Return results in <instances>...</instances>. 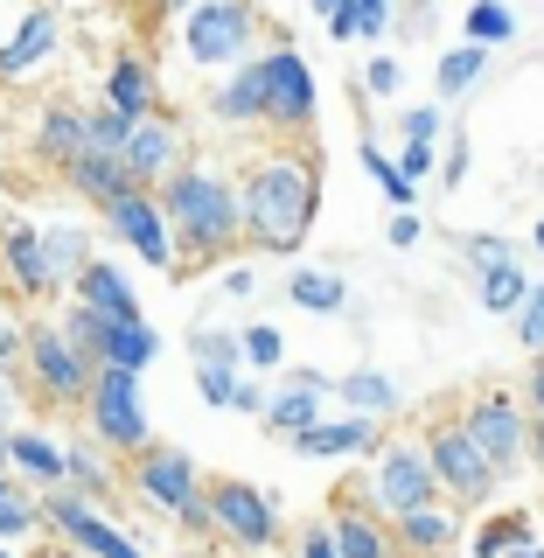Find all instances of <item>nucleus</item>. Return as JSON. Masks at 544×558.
Wrapping results in <instances>:
<instances>
[{
    "instance_id": "56",
    "label": "nucleus",
    "mask_w": 544,
    "mask_h": 558,
    "mask_svg": "<svg viewBox=\"0 0 544 558\" xmlns=\"http://www.w3.org/2000/svg\"><path fill=\"white\" fill-rule=\"evenodd\" d=\"M307 8H314V14H322V22H328V14H336V8H342V0H307Z\"/></svg>"
},
{
    "instance_id": "34",
    "label": "nucleus",
    "mask_w": 544,
    "mask_h": 558,
    "mask_svg": "<svg viewBox=\"0 0 544 558\" xmlns=\"http://www.w3.org/2000/svg\"><path fill=\"white\" fill-rule=\"evenodd\" d=\"M482 70H488V49L482 43H461V49H447V57H440L433 84H440V98H461V92H475Z\"/></svg>"
},
{
    "instance_id": "28",
    "label": "nucleus",
    "mask_w": 544,
    "mask_h": 558,
    "mask_svg": "<svg viewBox=\"0 0 544 558\" xmlns=\"http://www.w3.org/2000/svg\"><path fill=\"white\" fill-rule=\"evenodd\" d=\"M336 398H342V412H363V418H391L406 398H398V384L384 377V371H349L336 377Z\"/></svg>"
},
{
    "instance_id": "49",
    "label": "nucleus",
    "mask_w": 544,
    "mask_h": 558,
    "mask_svg": "<svg viewBox=\"0 0 544 558\" xmlns=\"http://www.w3.org/2000/svg\"><path fill=\"white\" fill-rule=\"evenodd\" d=\"M398 168H406L412 182H426V174H433V140H406V154H398Z\"/></svg>"
},
{
    "instance_id": "44",
    "label": "nucleus",
    "mask_w": 544,
    "mask_h": 558,
    "mask_svg": "<svg viewBox=\"0 0 544 558\" xmlns=\"http://www.w3.org/2000/svg\"><path fill=\"white\" fill-rule=\"evenodd\" d=\"M517 342L531 349V356H544V279L531 287V301L517 307Z\"/></svg>"
},
{
    "instance_id": "58",
    "label": "nucleus",
    "mask_w": 544,
    "mask_h": 558,
    "mask_svg": "<svg viewBox=\"0 0 544 558\" xmlns=\"http://www.w3.org/2000/svg\"><path fill=\"white\" fill-rule=\"evenodd\" d=\"M174 8H182V14H189V8H196V0H174Z\"/></svg>"
},
{
    "instance_id": "8",
    "label": "nucleus",
    "mask_w": 544,
    "mask_h": 558,
    "mask_svg": "<svg viewBox=\"0 0 544 558\" xmlns=\"http://www.w3.org/2000/svg\"><path fill=\"white\" fill-rule=\"evenodd\" d=\"M43 517H49V537H63V545H77L84 558H147L133 531H119L112 517L92 510V496H77V488H49L43 496Z\"/></svg>"
},
{
    "instance_id": "36",
    "label": "nucleus",
    "mask_w": 544,
    "mask_h": 558,
    "mask_svg": "<svg viewBox=\"0 0 544 558\" xmlns=\"http://www.w3.org/2000/svg\"><path fill=\"white\" fill-rule=\"evenodd\" d=\"M356 154H363V168H371V182L384 189V196H391L398 209H412V189H419V182H412V174H406V168H398V161H384V154L371 147V140H363V147H356Z\"/></svg>"
},
{
    "instance_id": "38",
    "label": "nucleus",
    "mask_w": 544,
    "mask_h": 558,
    "mask_svg": "<svg viewBox=\"0 0 544 558\" xmlns=\"http://www.w3.org/2000/svg\"><path fill=\"white\" fill-rule=\"evenodd\" d=\"M189 356L196 363H244V336H231V328H196V336H189Z\"/></svg>"
},
{
    "instance_id": "13",
    "label": "nucleus",
    "mask_w": 544,
    "mask_h": 558,
    "mask_svg": "<svg viewBox=\"0 0 544 558\" xmlns=\"http://www.w3.org/2000/svg\"><path fill=\"white\" fill-rule=\"evenodd\" d=\"M119 161H126V174H133L140 189H161L174 168H189V133L174 126V119L147 112L133 126V140H126V154H119Z\"/></svg>"
},
{
    "instance_id": "20",
    "label": "nucleus",
    "mask_w": 544,
    "mask_h": 558,
    "mask_svg": "<svg viewBox=\"0 0 544 558\" xmlns=\"http://www.w3.org/2000/svg\"><path fill=\"white\" fill-rule=\"evenodd\" d=\"M84 147H92V112H77V105H49V112L35 119V154H43V161L70 168Z\"/></svg>"
},
{
    "instance_id": "1",
    "label": "nucleus",
    "mask_w": 544,
    "mask_h": 558,
    "mask_svg": "<svg viewBox=\"0 0 544 558\" xmlns=\"http://www.w3.org/2000/svg\"><path fill=\"white\" fill-rule=\"evenodd\" d=\"M314 203H322V174L307 147H273L244 174V244L252 252L293 258L314 231Z\"/></svg>"
},
{
    "instance_id": "18",
    "label": "nucleus",
    "mask_w": 544,
    "mask_h": 558,
    "mask_svg": "<svg viewBox=\"0 0 544 558\" xmlns=\"http://www.w3.org/2000/svg\"><path fill=\"white\" fill-rule=\"evenodd\" d=\"M293 453H307V461H342V453H377V418L349 412V418H322V426H307Z\"/></svg>"
},
{
    "instance_id": "48",
    "label": "nucleus",
    "mask_w": 544,
    "mask_h": 558,
    "mask_svg": "<svg viewBox=\"0 0 544 558\" xmlns=\"http://www.w3.org/2000/svg\"><path fill=\"white\" fill-rule=\"evenodd\" d=\"M440 126H447L440 105H412L406 112V140H440Z\"/></svg>"
},
{
    "instance_id": "60",
    "label": "nucleus",
    "mask_w": 544,
    "mask_h": 558,
    "mask_svg": "<svg viewBox=\"0 0 544 558\" xmlns=\"http://www.w3.org/2000/svg\"><path fill=\"white\" fill-rule=\"evenodd\" d=\"M0 558H14V545H0Z\"/></svg>"
},
{
    "instance_id": "51",
    "label": "nucleus",
    "mask_w": 544,
    "mask_h": 558,
    "mask_svg": "<svg viewBox=\"0 0 544 558\" xmlns=\"http://www.w3.org/2000/svg\"><path fill=\"white\" fill-rule=\"evenodd\" d=\"M217 287L231 293V301H252V293H258V272H252V266H223V272H217Z\"/></svg>"
},
{
    "instance_id": "27",
    "label": "nucleus",
    "mask_w": 544,
    "mask_h": 558,
    "mask_svg": "<svg viewBox=\"0 0 544 558\" xmlns=\"http://www.w3.org/2000/svg\"><path fill=\"white\" fill-rule=\"evenodd\" d=\"M105 105L126 112V119H147L154 112V70L140 57H119L112 70H105Z\"/></svg>"
},
{
    "instance_id": "4",
    "label": "nucleus",
    "mask_w": 544,
    "mask_h": 558,
    "mask_svg": "<svg viewBox=\"0 0 544 558\" xmlns=\"http://www.w3.org/2000/svg\"><path fill=\"white\" fill-rule=\"evenodd\" d=\"M133 488H140L147 510H161L174 523H209V475L182 447H140L133 453Z\"/></svg>"
},
{
    "instance_id": "46",
    "label": "nucleus",
    "mask_w": 544,
    "mask_h": 558,
    "mask_svg": "<svg viewBox=\"0 0 544 558\" xmlns=\"http://www.w3.org/2000/svg\"><path fill=\"white\" fill-rule=\"evenodd\" d=\"M293 558H342L336 523H301V537H293Z\"/></svg>"
},
{
    "instance_id": "29",
    "label": "nucleus",
    "mask_w": 544,
    "mask_h": 558,
    "mask_svg": "<svg viewBox=\"0 0 544 558\" xmlns=\"http://www.w3.org/2000/svg\"><path fill=\"white\" fill-rule=\"evenodd\" d=\"M322 398H328V391H301V384H279L273 405H266V426L279 433V440H301L307 426H322Z\"/></svg>"
},
{
    "instance_id": "54",
    "label": "nucleus",
    "mask_w": 544,
    "mask_h": 558,
    "mask_svg": "<svg viewBox=\"0 0 544 558\" xmlns=\"http://www.w3.org/2000/svg\"><path fill=\"white\" fill-rule=\"evenodd\" d=\"M0 433H14V391H8V377H0Z\"/></svg>"
},
{
    "instance_id": "2",
    "label": "nucleus",
    "mask_w": 544,
    "mask_h": 558,
    "mask_svg": "<svg viewBox=\"0 0 544 558\" xmlns=\"http://www.w3.org/2000/svg\"><path fill=\"white\" fill-rule=\"evenodd\" d=\"M161 203H168L174 238H182L196 258H223V252L244 238V189H238L217 161L174 168L168 182H161Z\"/></svg>"
},
{
    "instance_id": "32",
    "label": "nucleus",
    "mask_w": 544,
    "mask_h": 558,
    "mask_svg": "<svg viewBox=\"0 0 544 558\" xmlns=\"http://www.w3.org/2000/svg\"><path fill=\"white\" fill-rule=\"evenodd\" d=\"M391 28V0H342L336 14H328V35H336V43H377V35Z\"/></svg>"
},
{
    "instance_id": "59",
    "label": "nucleus",
    "mask_w": 544,
    "mask_h": 558,
    "mask_svg": "<svg viewBox=\"0 0 544 558\" xmlns=\"http://www.w3.org/2000/svg\"><path fill=\"white\" fill-rule=\"evenodd\" d=\"M537 252H544V223H537Z\"/></svg>"
},
{
    "instance_id": "52",
    "label": "nucleus",
    "mask_w": 544,
    "mask_h": 558,
    "mask_svg": "<svg viewBox=\"0 0 544 558\" xmlns=\"http://www.w3.org/2000/svg\"><path fill=\"white\" fill-rule=\"evenodd\" d=\"M22 558H84L77 545H63V537H49V545H28Z\"/></svg>"
},
{
    "instance_id": "17",
    "label": "nucleus",
    "mask_w": 544,
    "mask_h": 558,
    "mask_svg": "<svg viewBox=\"0 0 544 558\" xmlns=\"http://www.w3.org/2000/svg\"><path fill=\"white\" fill-rule=\"evenodd\" d=\"M49 57H57V14L49 8H22V22H14V35L0 43V77H35Z\"/></svg>"
},
{
    "instance_id": "22",
    "label": "nucleus",
    "mask_w": 544,
    "mask_h": 558,
    "mask_svg": "<svg viewBox=\"0 0 544 558\" xmlns=\"http://www.w3.org/2000/svg\"><path fill=\"white\" fill-rule=\"evenodd\" d=\"M63 174H70V189H77V196L92 203V209H112L119 196H126V189H140L119 154H77V161H70Z\"/></svg>"
},
{
    "instance_id": "33",
    "label": "nucleus",
    "mask_w": 544,
    "mask_h": 558,
    "mask_svg": "<svg viewBox=\"0 0 544 558\" xmlns=\"http://www.w3.org/2000/svg\"><path fill=\"white\" fill-rule=\"evenodd\" d=\"M531 287H537V279H523L517 258H510V266H488V272L475 279V301H482L488 314H517L523 301H531Z\"/></svg>"
},
{
    "instance_id": "12",
    "label": "nucleus",
    "mask_w": 544,
    "mask_h": 558,
    "mask_svg": "<svg viewBox=\"0 0 544 558\" xmlns=\"http://www.w3.org/2000/svg\"><path fill=\"white\" fill-rule=\"evenodd\" d=\"M426 453H433V468H440V488L447 496H461V502H488L496 496V461L475 447V433L461 426V418H440V426L426 433Z\"/></svg>"
},
{
    "instance_id": "11",
    "label": "nucleus",
    "mask_w": 544,
    "mask_h": 558,
    "mask_svg": "<svg viewBox=\"0 0 544 558\" xmlns=\"http://www.w3.org/2000/svg\"><path fill=\"white\" fill-rule=\"evenodd\" d=\"M98 217L140 266H174V223H168L161 189H126V196H119L112 209H98Z\"/></svg>"
},
{
    "instance_id": "43",
    "label": "nucleus",
    "mask_w": 544,
    "mask_h": 558,
    "mask_svg": "<svg viewBox=\"0 0 544 558\" xmlns=\"http://www.w3.org/2000/svg\"><path fill=\"white\" fill-rule=\"evenodd\" d=\"M28 328L35 322H22V314H8V322H0V377H8V371H28Z\"/></svg>"
},
{
    "instance_id": "10",
    "label": "nucleus",
    "mask_w": 544,
    "mask_h": 558,
    "mask_svg": "<svg viewBox=\"0 0 544 558\" xmlns=\"http://www.w3.org/2000/svg\"><path fill=\"white\" fill-rule=\"evenodd\" d=\"M209 523L244 551H273L279 545V502L266 488L238 482V475H209Z\"/></svg>"
},
{
    "instance_id": "30",
    "label": "nucleus",
    "mask_w": 544,
    "mask_h": 558,
    "mask_svg": "<svg viewBox=\"0 0 544 558\" xmlns=\"http://www.w3.org/2000/svg\"><path fill=\"white\" fill-rule=\"evenodd\" d=\"M287 301H293V307H307V314H342V307H349V279L322 272V266H293Z\"/></svg>"
},
{
    "instance_id": "6",
    "label": "nucleus",
    "mask_w": 544,
    "mask_h": 558,
    "mask_svg": "<svg viewBox=\"0 0 544 558\" xmlns=\"http://www.w3.org/2000/svg\"><path fill=\"white\" fill-rule=\"evenodd\" d=\"M371 502H377V517H412L426 502H440V468H433L426 440H384L377 447Z\"/></svg>"
},
{
    "instance_id": "23",
    "label": "nucleus",
    "mask_w": 544,
    "mask_h": 558,
    "mask_svg": "<svg viewBox=\"0 0 544 558\" xmlns=\"http://www.w3.org/2000/svg\"><path fill=\"white\" fill-rule=\"evenodd\" d=\"M154 356H161V336L147 328V314L112 322V328H105V342H98V363H105V371H140V377H147Z\"/></svg>"
},
{
    "instance_id": "37",
    "label": "nucleus",
    "mask_w": 544,
    "mask_h": 558,
    "mask_svg": "<svg viewBox=\"0 0 544 558\" xmlns=\"http://www.w3.org/2000/svg\"><path fill=\"white\" fill-rule=\"evenodd\" d=\"M244 336V363H252V371H279V363H287V336H279L273 322H252V328H238Z\"/></svg>"
},
{
    "instance_id": "25",
    "label": "nucleus",
    "mask_w": 544,
    "mask_h": 558,
    "mask_svg": "<svg viewBox=\"0 0 544 558\" xmlns=\"http://www.w3.org/2000/svg\"><path fill=\"white\" fill-rule=\"evenodd\" d=\"M391 531H398V545L406 551H454L461 545V517L440 510V502H426V510H412V517H391Z\"/></svg>"
},
{
    "instance_id": "39",
    "label": "nucleus",
    "mask_w": 544,
    "mask_h": 558,
    "mask_svg": "<svg viewBox=\"0 0 544 558\" xmlns=\"http://www.w3.org/2000/svg\"><path fill=\"white\" fill-rule=\"evenodd\" d=\"M517 537H531V517L510 510V517H496V523H482V537H475V558H503L517 545Z\"/></svg>"
},
{
    "instance_id": "16",
    "label": "nucleus",
    "mask_w": 544,
    "mask_h": 558,
    "mask_svg": "<svg viewBox=\"0 0 544 558\" xmlns=\"http://www.w3.org/2000/svg\"><path fill=\"white\" fill-rule=\"evenodd\" d=\"M0 266H8L14 293H28V301L63 293L57 272H49V252H43V223H8V231H0Z\"/></svg>"
},
{
    "instance_id": "40",
    "label": "nucleus",
    "mask_w": 544,
    "mask_h": 558,
    "mask_svg": "<svg viewBox=\"0 0 544 558\" xmlns=\"http://www.w3.org/2000/svg\"><path fill=\"white\" fill-rule=\"evenodd\" d=\"M196 384H203V398H209L217 412H231V405H238L244 371H231V363H196Z\"/></svg>"
},
{
    "instance_id": "35",
    "label": "nucleus",
    "mask_w": 544,
    "mask_h": 558,
    "mask_svg": "<svg viewBox=\"0 0 544 558\" xmlns=\"http://www.w3.org/2000/svg\"><path fill=\"white\" fill-rule=\"evenodd\" d=\"M510 35H517V14L503 8V0H475V8H468V43L496 49V43H510Z\"/></svg>"
},
{
    "instance_id": "50",
    "label": "nucleus",
    "mask_w": 544,
    "mask_h": 558,
    "mask_svg": "<svg viewBox=\"0 0 544 558\" xmlns=\"http://www.w3.org/2000/svg\"><path fill=\"white\" fill-rule=\"evenodd\" d=\"M419 238H426V217H419V209H398V217H391V244H398V252H412Z\"/></svg>"
},
{
    "instance_id": "3",
    "label": "nucleus",
    "mask_w": 544,
    "mask_h": 558,
    "mask_svg": "<svg viewBox=\"0 0 544 558\" xmlns=\"http://www.w3.org/2000/svg\"><path fill=\"white\" fill-rule=\"evenodd\" d=\"M182 49L196 70H238L258 57V8L252 0H196L182 14Z\"/></svg>"
},
{
    "instance_id": "15",
    "label": "nucleus",
    "mask_w": 544,
    "mask_h": 558,
    "mask_svg": "<svg viewBox=\"0 0 544 558\" xmlns=\"http://www.w3.org/2000/svg\"><path fill=\"white\" fill-rule=\"evenodd\" d=\"M209 112H217L223 126H266V119H273V70H266V57L223 70V84H217V98H209Z\"/></svg>"
},
{
    "instance_id": "45",
    "label": "nucleus",
    "mask_w": 544,
    "mask_h": 558,
    "mask_svg": "<svg viewBox=\"0 0 544 558\" xmlns=\"http://www.w3.org/2000/svg\"><path fill=\"white\" fill-rule=\"evenodd\" d=\"M461 252H468V258H475V266L488 272V266H510V258H517V244H510V238H496V231H475V238H461Z\"/></svg>"
},
{
    "instance_id": "41",
    "label": "nucleus",
    "mask_w": 544,
    "mask_h": 558,
    "mask_svg": "<svg viewBox=\"0 0 544 558\" xmlns=\"http://www.w3.org/2000/svg\"><path fill=\"white\" fill-rule=\"evenodd\" d=\"M63 328H70V342H84V349L98 356V342H105V328H112V314H98V307L70 301V307H63Z\"/></svg>"
},
{
    "instance_id": "47",
    "label": "nucleus",
    "mask_w": 544,
    "mask_h": 558,
    "mask_svg": "<svg viewBox=\"0 0 544 558\" xmlns=\"http://www.w3.org/2000/svg\"><path fill=\"white\" fill-rule=\"evenodd\" d=\"M398 84H406V70H398V57H371V70H363V92H371V98H391Z\"/></svg>"
},
{
    "instance_id": "5",
    "label": "nucleus",
    "mask_w": 544,
    "mask_h": 558,
    "mask_svg": "<svg viewBox=\"0 0 544 558\" xmlns=\"http://www.w3.org/2000/svg\"><path fill=\"white\" fill-rule=\"evenodd\" d=\"M105 363L92 356L84 342H70V328L63 322H35L28 328V377H35V398H49V405H84L92 398V384H98Z\"/></svg>"
},
{
    "instance_id": "9",
    "label": "nucleus",
    "mask_w": 544,
    "mask_h": 558,
    "mask_svg": "<svg viewBox=\"0 0 544 558\" xmlns=\"http://www.w3.org/2000/svg\"><path fill=\"white\" fill-rule=\"evenodd\" d=\"M461 426L475 433V447L488 453V461H496V475H517V468L531 461L537 418H523V405H517L510 391H482V398H468Z\"/></svg>"
},
{
    "instance_id": "7",
    "label": "nucleus",
    "mask_w": 544,
    "mask_h": 558,
    "mask_svg": "<svg viewBox=\"0 0 544 558\" xmlns=\"http://www.w3.org/2000/svg\"><path fill=\"white\" fill-rule=\"evenodd\" d=\"M84 418H92L98 447H112V453H140V447H154L147 398H140V371H98L92 398H84Z\"/></svg>"
},
{
    "instance_id": "57",
    "label": "nucleus",
    "mask_w": 544,
    "mask_h": 558,
    "mask_svg": "<svg viewBox=\"0 0 544 558\" xmlns=\"http://www.w3.org/2000/svg\"><path fill=\"white\" fill-rule=\"evenodd\" d=\"M531 461H537V468H544V426H537V440H531Z\"/></svg>"
},
{
    "instance_id": "24",
    "label": "nucleus",
    "mask_w": 544,
    "mask_h": 558,
    "mask_svg": "<svg viewBox=\"0 0 544 558\" xmlns=\"http://www.w3.org/2000/svg\"><path fill=\"white\" fill-rule=\"evenodd\" d=\"M43 252H49V272H57V287L70 293L84 279V266H92V231L70 217H49L43 223Z\"/></svg>"
},
{
    "instance_id": "42",
    "label": "nucleus",
    "mask_w": 544,
    "mask_h": 558,
    "mask_svg": "<svg viewBox=\"0 0 544 558\" xmlns=\"http://www.w3.org/2000/svg\"><path fill=\"white\" fill-rule=\"evenodd\" d=\"M70 488H77V496H105V488H112V475H105V461L92 447H70Z\"/></svg>"
},
{
    "instance_id": "21",
    "label": "nucleus",
    "mask_w": 544,
    "mask_h": 558,
    "mask_svg": "<svg viewBox=\"0 0 544 558\" xmlns=\"http://www.w3.org/2000/svg\"><path fill=\"white\" fill-rule=\"evenodd\" d=\"M8 468H22V475L43 482V488H63V482H70V447H57L49 433L14 426V433H8Z\"/></svg>"
},
{
    "instance_id": "55",
    "label": "nucleus",
    "mask_w": 544,
    "mask_h": 558,
    "mask_svg": "<svg viewBox=\"0 0 544 558\" xmlns=\"http://www.w3.org/2000/svg\"><path fill=\"white\" fill-rule=\"evenodd\" d=\"M503 558H544V545H537V537H517V545L503 551Z\"/></svg>"
},
{
    "instance_id": "31",
    "label": "nucleus",
    "mask_w": 544,
    "mask_h": 558,
    "mask_svg": "<svg viewBox=\"0 0 544 558\" xmlns=\"http://www.w3.org/2000/svg\"><path fill=\"white\" fill-rule=\"evenodd\" d=\"M35 531H49L43 496H28V488H14L8 475H0V545H28Z\"/></svg>"
},
{
    "instance_id": "14",
    "label": "nucleus",
    "mask_w": 544,
    "mask_h": 558,
    "mask_svg": "<svg viewBox=\"0 0 544 558\" xmlns=\"http://www.w3.org/2000/svg\"><path fill=\"white\" fill-rule=\"evenodd\" d=\"M266 70H273V119L266 126L279 133H307L314 126V70L293 43H273L266 49Z\"/></svg>"
},
{
    "instance_id": "26",
    "label": "nucleus",
    "mask_w": 544,
    "mask_h": 558,
    "mask_svg": "<svg viewBox=\"0 0 544 558\" xmlns=\"http://www.w3.org/2000/svg\"><path fill=\"white\" fill-rule=\"evenodd\" d=\"M328 523H336L342 558H398V531L377 523V510H336Z\"/></svg>"
},
{
    "instance_id": "53",
    "label": "nucleus",
    "mask_w": 544,
    "mask_h": 558,
    "mask_svg": "<svg viewBox=\"0 0 544 558\" xmlns=\"http://www.w3.org/2000/svg\"><path fill=\"white\" fill-rule=\"evenodd\" d=\"M461 174H468V140H454V154H447V189H461Z\"/></svg>"
},
{
    "instance_id": "19",
    "label": "nucleus",
    "mask_w": 544,
    "mask_h": 558,
    "mask_svg": "<svg viewBox=\"0 0 544 558\" xmlns=\"http://www.w3.org/2000/svg\"><path fill=\"white\" fill-rule=\"evenodd\" d=\"M70 301H84V307L112 314V322H126V314H140V293H133V279H126V266H112V258H92V266H84V279L70 287Z\"/></svg>"
}]
</instances>
